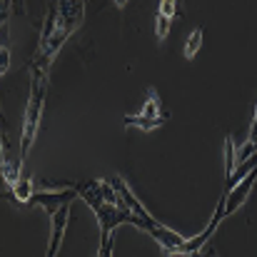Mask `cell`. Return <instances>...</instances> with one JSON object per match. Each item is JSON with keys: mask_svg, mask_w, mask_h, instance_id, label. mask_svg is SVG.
I'll return each mask as SVG.
<instances>
[{"mask_svg": "<svg viewBox=\"0 0 257 257\" xmlns=\"http://www.w3.org/2000/svg\"><path fill=\"white\" fill-rule=\"evenodd\" d=\"M83 18H85V3L83 0H58V3H53L45 13V23H43V30H40L38 50L30 60V70L48 73L53 60L58 58L60 48L65 45V40L80 28Z\"/></svg>", "mask_w": 257, "mask_h": 257, "instance_id": "6da1fadb", "label": "cell"}, {"mask_svg": "<svg viewBox=\"0 0 257 257\" xmlns=\"http://www.w3.org/2000/svg\"><path fill=\"white\" fill-rule=\"evenodd\" d=\"M45 90H48V73L43 70H30V90H28V102H25V112H23V130H20V160L25 165L33 143L38 138L40 130V120H43V105H45Z\"/></svg>", "mask_w": 257, "mask_h": 257, "instance_id": "7a4b0ae2", "label": "cell"}, {"mask_svg": "<svg viewBox=\"0 0 257 257\" xmlns=\"http://www.w3.org/2000/svg\"><path fill=\"white\" fill-rule=\"evenodd\" d=\"M170 120V110L165 107L160 92L155 87H148V100L135 115H125L122 125L125 127H138V130H155Z\"/></svg>", "mask_w": 257, "mask_h": 257, "instance_id": "3957f363", "label": "cell"}, {"mask_svg": "<svg viewBox=\"0 0 257 257\" xmlns=\"http://www.w3.org/2000/svg\"><path fill=\"white\" fill-rule=\"evenodd\" d=\"M75 197H80V195H78V190L73 185H65V187H58V190H38L28 207H40L48 215H55L60 207L73 205Z\"/></svg>", "mask_w": 257, "mask_h": 257, "instance_id": "277c9868", "label": "cell"}, {"mask_svg": "<svg viewBox=\"0 0 257 257\" xmlns=\"http://www.w3.org/2000/svg\"><path fill=\"white\" fill-rule=\"evenodd\" d=\"M68 222H70V205H65L55 215H50V240H48V252H45V257L60 255L63 240H65V232H68Z\"/></svg>", "mask_w": 257, "mask_h": 257, "instance_id": "5b68a950", "label": "cell"}, {"mask_svg": "<svg viewBox=\"0 0 257 257\" xmlns=\"http://www.w3.org/2000/svg\"><path fill=\"white\" fill-rule=\"evenodd\" d=\"M35 192H38V190L33 187V180H30L28 175H23V177L10 187V195H13V200H15L18 205H30V200H33Z\"/></svg>", "mask_w": 257, "mask_h": 257, "instance_id": "8992f818", "label": "cell"}, {"mask_svg": "<svg viewBox=\"0 0 257 257\" xmlns=\"http://www.w3.org/2000/svg\"><path fill=\"white\" fill-rule=\"evenodd\" d=\"M237 170V148H235V140L227 135L225 138V180H230Z\"/></svg>", "mask_w": 257, "mask_h": 257, "instance_id": "52a82bcc", "label": "cell"}, {"mask_svg": "<svg viewBox=\"0 0 257 257\" xmlns=\"http://www.w3.org/2000/svg\"><path fill=\"white\" fill-rule=\"evenodd\" d=\"M202 38H205L202 28H195V30L187 35V40H185V58H187V60H192V58L200 53V48H202Z\"/></svg>", "mask_w": 257, "mask_h": 257, "instance_id": "ba28073f", "label": "cell"}, {"mask_svg": "<svg viewBox=\"0 0 257 257\" xmlns=\"http://www.w3.org/2000/svg\"><path fill=\"white\" fill-rule=\"evenodd\" d=\"M170 25H172L170 18H165V15L155 13V35H158V40H160V43L168 38V33H170Z\"/></svg>", "mask_w": 257, "mask_h": 257, "instance_id": "9c48e42d", "label": "cell"}, {"mask_svg": "<svg viewBox=\"0 0 257 257\" xmlns=\"http://www.w3.org/2000/svg\"><path fill=\"white\" fill-rule=\"evenodd\" d=\"M158 13L172 20V18L177 15V3H175V0H160V5H158Z\"/></svg>", "mask_w": 257, "mask_h": 257, "instance_id": "30bf717a", "label": "cell"}, {"mask_svg": "<svg viewBox=\"0 0 257 257\" xmlns=\"http://www.w3.org/2000/svg\"><path fill=\"white\" fill-rule=\"evenodd\" d=\"M112 245H115V240H112V237L100 240V247H97V255L95 257H112Z\"/></svg>", "mask_w": 257, "mask_h": 257, "instance_id": "8fae6325", "label": "cell"}, {"mask_svg": "<svg viewBox=\"0 0 257 257\" xmlns=\"http://www.w3.org/2000/svg\"><path fill=\"white\" fill-rule=\"evenodd\" d=\"M192 257H220V252L215 250V245H212V242H207L202 250H197V252H195Z\"/></svg>", "mask_w": 257, "mask_h": 257, "instance_id": "7c38bea8", "label": "cell"}]
</instances>
